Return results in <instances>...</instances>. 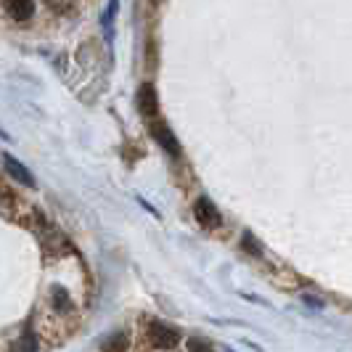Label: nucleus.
I'll return each mask as SVG.
<instances>
[{"label": "nucleus", "instance_id": "obj_9", "mask_svg": "<svg viewBox=\"0 0 352 352\" xmlns=\"http://www.w3.org/2000/svg\"><path fill=\"white\" fill-rule=\"evenodd\" d=\"M124 347H127V336L124 334H114V339H111L109 344H104L106 352H122Z\"/></svg>", "mask_w": 352, "mask_h": 352}, {"label": "nucleus", "instance_id": "obj_10", "mask_svg": "<svg viewBox=\"0 0 352 352\" xmlns=\"http://www.w3.org/2000/svg\"><path fill=\"white\" fill-rule=\"evenodd\" d=\"M188 352H214L207 344V342H201V339H188Z\"/></svg>", "mask_w": 352, "mask_h": 352}, {"label": "nucleus", "instance_id": "obj_5", "mask_svg": "<svg viewBox=\"0 0 352 352\" xmlns=\"http://www.w3.org/2000/svg\"><path fill=\"white\" fill-rule=\"evenodd\" d=\"M6 11L11 14V19H16V21H27V19H32V14H35V3H30V0H14V3L6 6Z\"/></svg>", "mask_w": 352, "mask_h": 352}, {"label": "nucleus", "instance_id": "obj_4", "mask_svg": "<svg viewBox=\"0 0 352 352\" xmlns=\"http://www.w3.org/2000/svg\"><path fill=\"white\" fill-rule=\"evenodd\" d=\"M3 164H6V170H8V175L14 177V180H19L21 186H30V188H35V177H32V173L19 162V159H14L11 154H6L3 157Z\"/></svg>", "mask_w": 352, "mask_h": 352}, {"label": "nucleus", "instance_id": "obj_2", "mask_svg": "<svg viewBox=\"0 0 352 352\" xmlns=\"http://www.w3.org/2000/svg\"><path fill=\"white\" fill-rule=\"evenodd\" d=\"M196 217H199V223L204 228H220V223H223V214L210 199H199L196 201Z\"/></svg>", "mask_w": 352, "mask_h": 352}, {"label": "nucleus", "instance_id": "obj_8", "mask_svg": "<svg viewBox=\"0 0 352 352\" xmlns=\"http://www.w3.org/2000/svg\"><path fill=\"white\" fill-rule=\"evenodd\" d=\"M53 305H56V310H69L72 307V302L64 289H53Z\"/></svg>", "mask_w": 352, "mask_h": 352}, {"label": "nucleus", "instance_id": "obj_7", "mask_svg": "<svg viewBox=\"0 0 352 352\" xmlns=\"http://www.w3.org/2000/svg\"><path fill=\"white\" fill-rule=\"evenodd\" d=\"M14 352H37V339L32 334H21V339L14 344Z\"/></svg>", "mask_w": 352, "mask_h": 352}, {"label": "nucleus", "instance_id": "obj_3", "mask_svg": "<svg viewBox=\"0 0 352 352\" xmlns=\"http://www.w3.org/2000/svg\"><path fill=\"white\" fill-rule=\"evenodd\" d=\"M148 336H151L154 347H162V350H173V347H177V342H180L177 331L167 329V326H162V323H151Z\"/></svg>", "mask_w": 352, "mask_h": 352}, {"label": "nucleus", "instance_id": "obj_6", "mask_svg": "<svg viewBox=\"0 0 352 352\" xmlns=\"http://www.w3.org/2000/svg\"><path fill=\"white\" fill-rule=\"evenodd\" d=\"M138 109H141V114H146V117H151L157 111V93H154L151 85H143L138 90Z\"/></svg>", "mask_w": 352, "mask_h": 352}, {"label": "nucleus", "instance_id": "obj_1", "mask_svg": "<svg viewBox=\"0 0 352 352\" xmlns=\"http://www.w3.org/2000/svg\"><path fill=\"white\" fill-rule=\"evenodd\" d=\"M151 135H154V141L170 154V157H177L180 154V146H177V138L173 135V130L167 127L164 122H154L151 124Z\"/></svg>", "mask_w": 352, "mask_h": 352}]
</instances>
